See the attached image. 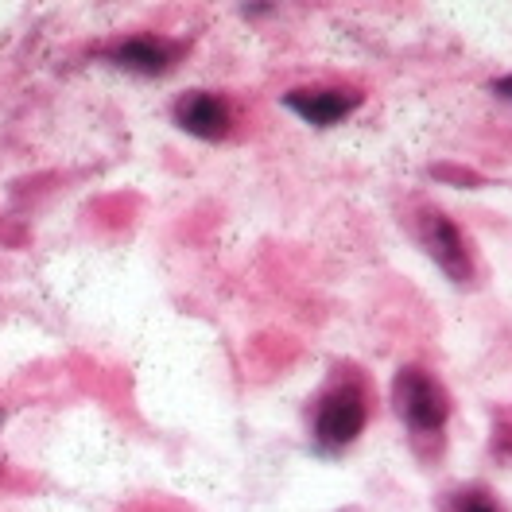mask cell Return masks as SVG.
I'll use <instances>...</instances> for the list:
<instances>
[{"label":"cell","instance_id":"obj_1","mask_svg":"<svg viewBox=\"0 0 512 512\" xmlns=\"http://www.w3.org/2000/svg\"><path fill=\"white\" fill-rule=\"evenodd\" d=\"M392 408L416 435H439L450 416V400L443 384L427 369H400L392 381Z\"/></svg>","mask_w":512,"mask_h":512},{"label":"cell","instance_id":"obj_2","mask_svg":"<svg viewBox=\"0 0 512 512\" xmlns=\"http://www.w3.org/2000/svg\"><path fill=\"white\" fill-rule=\"evenodd\" d=\"M416 229H419V241H423L427 256L443 268V276H450L454 284H470V280H474L470 249H466L458 225L450 222L447 214H439V210H423Z\"/></svg>","mask_w":512,"mask_h":512},{"label":"cell","instance_id":"obj_3","mask_svg":"<svg viewBox=\"0 0 512 512\" xmlns=\"http://www.w3.org/2000/svg\"><path fill=\"white\" fill-rule=\"evenodd\" d=\"M365 431V396L346 384L338 392H330L322 400L319 416H315V439L322 450H346Z\"/></svg>","mask_w":512,"mask_h":512},{"label":"cell","instance_id":"obj_4","mask_svg":"<svg viewBox=\"0 0 512 512\" xmlns=\"http://www.w3.org/2000/svg\"><path fill=\"white\" fill-rule=\"evenodd\" d=\"M175 125L198 140H222L229 132V105L218 94L191 90L175 101Z\"/></svg>","mask_w":512,"mask_h":512},{"label":"cell","instance_id":"obj_5","mask_svg":"<svg viewBox=\"0 0 512 512\" xmlns=\"http://www.w3.org/2000/svg\"><path fill=\"white\" fill-rule=\"evenodd\" d=\"M175 59H179V47L167 43V39H156V35H132V39L117 43L109 51V63L132 70V74H144V78L167 74L175 66Z\"/></svg>","mask_w":512,"mask_h":512},{"label":"cell","instance_id":"obj_6","mask_svg":"<svg viewBox=\"0 0 512 512\" xmlns=\"http://www.w3.org/2000/svg\"><path fill=\"white\" fill-rule=\"evenodd\" d=\"M357 101H361V97L350 94V90H291V94L284 97V105H288L291 113H299L307 125H315V128L346 121L353 109H357Z\"/></svg>","mask_w":512,"mask_h":512},{"label":"cell","instance_id":"obj_7","mask_svg":"<svg viewBox=\"0 0 512 512\" xmlns=\"http://www.w3.org/2000/svg\"><path fill=\"white\" fill-rule=\"evenodd\" d=\"M454 512H501V505L485 489H470V493H458L454 497Z\"/></svg>","mask_w":512,"mask_h":512},{"label":"cell","instance_id":"obj_8","mask_svg":"<svg viewBox=\"0 0 512 512\" xmlns=\"http://www.w3.org/2000/svg\"><path fill=\"white\" fill-rule=\"evenodd\" d=\"M493 94H501L505 101H512V78H497V82H493Z\"/></svg>","mask_w":512,"mask_h":512}]
</instances>
